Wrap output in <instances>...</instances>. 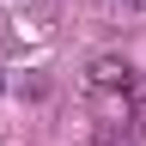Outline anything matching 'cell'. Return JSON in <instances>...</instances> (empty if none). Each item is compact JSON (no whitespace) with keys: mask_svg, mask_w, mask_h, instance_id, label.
<instances>
[{"mask_svg":"<svg viewBox=\"0 0 146 146\" xmlns=\"http://www.w3.org/2000/svg\"><path fill=\"white\" fill-rule=\"evenodd\" d=\"M91 85H98V91H110V85H134V67H128V61H116V55H98V61H91Z\"/></svg>","mask_w":146,"mask_h":146,"instance_id":"1","label":"cell"}]
</instances>
